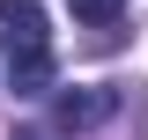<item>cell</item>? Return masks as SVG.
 Returning <instances> with one entry per match:
<instances>
[{"label": "cell", "mask_w": 148, "mask_h": 140, "mask_svg": "<svg viewBox=\"0 0 148 140\" xmlns=\"http://www.w3.org/2000/svg\"><path fill=\"white\" fill-rule=\"evenodd\" d=\"M0 52L15 96H52V30L37 0H0Z\"/></svg>", "instance_id": "obj_1"}, {"label": "cell", "mask_w": 148, "mask_h": 140, "mask_svg": "<svg viewBox=\"0 0 148 140\" xmlns=\"http://www.w3.org/2000/svg\"><path fill=\"white\" fill-rule=\"evenodd\" d=\"M111 111H119V88H111V81H89V88H67V96L52 103V125H59V133H89V125H104Z\"/></svg>", "instance_id": "obj_2"}, {"label": "cell", "mask_w": 148, "mask_h": 140, "mask_svg": "<svg viewBox=\"0 0 148 140\" xmlns=\"http://www.w3.org/2000/svg\"><path fill=\"white\" fill-rule=\"evenodd\" d=\"M67 7H74V22H111L126 0H67Z\"/></svg>", "instance_id": "obj_3"}, {"label": "cell", "mask_w": 148, "mask_h": 140, "mask_svg": "<svg viewBox=\"0 0 148 140\" xmlns=\"http://www.w3.org/2000/svg\"><path fill=\"white\" fill-rule=\"evenodd\" d=\"M15 140H37V133H15Z\"/></svg>", "instance_id": "obj_4"}]
</instances>
